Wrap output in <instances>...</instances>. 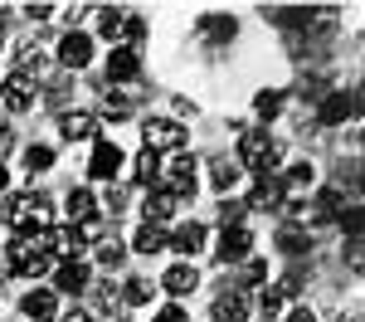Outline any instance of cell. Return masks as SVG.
Listing matches in <instances>:
<instances>
[{"mask_svg": "<svg viewBox=\"0 0 365 322\" xmlns=\"http://www.w3.org/2000/svg\"><path fill=\"white\" fill-rule=\"evenodd\" d=\"M10 273H15V278H39V273H49V244H44V230L20 234V239L10 244Z\"/></svg>", "mask_w": 365, "mask_h": 322, "instance_id": "obj_1", "label": "cell"}, {"mask_svg": "<svg viewBox=\"0 0 365 322\" xmlns=\"http://www.w3.org/2000/svg\"><path fill=\"white\" fill-rule=\"evenodd\" d=\"M282 161V142L268 137V132H244L239 137V166H249L258 176H273Z\"/></svg>", "mask_w": 365, "mask_h": 322, "instance_id": "obj_2", "label": "cell"}, {"mask_svg": "<svg viewBox=\"0 0 365 322\" xmlns=\"http://www.w3.org/2000/svg\"><path fill=\"white\" fill-rule=\"evenodd\" d=\"M49 196H15L10 210H5V220L15 225V230H49Z\"/></svg>", "mask_w": 365, "mask_h": 322, "instance_id": "obj_3", "label": "cell"}, {"mask_svg": "<svg viewBox=\"0 0 365 322\" xmlns=\"http://www.w3.org/2000/svg\"><path fill=\"white\" fill-rule=\"evenodd\" d=\"M141 137H146V151H180L185 146V127L180 122H170V117H146L141 122Z\"/></svg>", "mask_w": 365, "mask_h": 322, "instance_id": "obj_4", "label": "cell"}, {"mask_svg": "<svg viewBox=\"0 0 365 322\" xmlns=\"http://www.w3.org/2000/svg\"><path fill=\"white\" fill-rule=\"evenodd\" d=\"M195 186H200V161L195 156H175V166L166 171V191L180 201V196H195Z\"/></svg>", "mask_w": 365, "mask_h": 322, "instance_id": "obj_5", "label": "cell"}, {"mask_svg": "<svg viewBox=\"0 0 365 322\" xmlns=\"http://www.w3.org/2000/svg\"><path fill=\"white\" fill-rule=\"evenodd\" d=\"M117 171H122V146L117 142H98L93 156H88V176H93V181H113Z\"/></svg>", "mask_w": 365, "mask_h": 322, "instance_id": "obj_6", "label": "cell"}, {"mask_svg": "<svg viewBox=\"0 0 365 322\" xmlns=\"http://www.w3.org/2000/svg\"><path fill=\"white\" fill-rule=\"evenodd\" d=\"M0 103H5L10 113H25L29 103H34V79H29V74H10L5 88H0Z\"/></svg>", "mask_w": 365, "mask_h": 322, "instance_id": "obj_7", "label": "cell"}, {"mask_svg": "<svg viewBox=\"0 0 365 322\" xmlns=\"http://www.w3.org/2000/svg\"><path fill=\"white\" fill-rule=\"evenodd\" d=\"M88 59H93V39L88 34H63V44H58V64L63 69H88Z\"/></svg>", "mask_w": 365, "mask_h": 322, "instance_id": "obj_8", "label": "cell"}, {"mask_svg": "<svg viewBox=\"0 0 365 322\" xmlns=\"http://www.w3.org/2000/svg\"><path fill=\"white\" fill-rule=\"evenodd\" d=\"M282 201H287V196H282V181H278V176H258V186H253V196H249L244 210H278Z\"/></svg>", "mask_w": 365, "mask_h": 322, "instance_id": "obj_9", "label": "cell"}, {"mask_svg": "<svg viewBox=\"0 0 365 322\" xmlns=\"http://www.w3.org/2000/svg\"><path fill=\"white\" fill-rule=\"evenodd\" d=\"M137 74H141V54H137V49H122V44H117L113 59H108V79H113V84H132Z\"/></svg>", "mask_w": 365, "mask_h": 322, "instance_id": "obj_10", "label": "cell"}, {"mask_svg": "<svg viewBox=\"0 0 365 322\" xmlns=\"http://www.w3.org/2000/svg\"><path fill=\"white\" fill-rule=\"evenodd\" d=\"M249 249H253L249 225H239V230H225V239H220V263H239V259H249Z\"/></svg>", "mask_w": 365, "mask_h": 322, "instance_id": "obj_11", "label": "cell"}, {"mask_svg": "<svg viewBox=\"0 0 365 322\" xmlns=\"http://www.w3.org/2000/svg\"><path fill=\"white\" fill-rule=\"evenodd\" d=\"M58 132H63V142H88V137H98V117L93 113H63L58 117Z\"/></svg>", "mask_w": 365, "mask_h": 322, "instance_id": "obj_12", "label": "cell"}, {"mask_svg": "<svg viewBox=\"0 0 365 322\" xmlns=\"http://www.w3.org/2000/svg\"><path fill=\"white\" fill-rule=\"evenodd\" d=\"M195 283H200L195 263H170L166 278H161V288H166L170 298H185V293H195Z\"/></svg>", "mask_w": 365, "mask_h": 322, "instance_id": "obj_13", "label": "cell"}, {"mask_svg": "<svg viewBox=\"0 0 365 322\" xmlns=\"http://www.w3.org/2000/svg\"><path fill=\"white\" fill-rule=\"evenodd\" d=\"M175 196H170V191H156V196H146V205H141V215H146V225H156V230H161V225H170V220H175Z\"/></svg>", "mask_w": 365, "mask_h": 322, "instance_id": "obj_14", "label": "cell"}, {"mask_svg": "<svg viewBox=\"0 0 365 322\" xmlns=\"http://www.w3.org/2000/svg\"><path fill=\"white\" fill-rule=\"evenodd\" d=\"M210 318H215V322H244V318H249V298H244V293H220Z\"/></svg>", "mask_w": 365, "mask_h": 322, "instance_id": "obj_15", "label": "cell"}, {"mask_svg": "<svg viewBox=\"0 0 365 322\" xmlns=\"http://www.w3.org/2000/svg\"><path fill=\"white\" fill-rule=\"evenodd\" d=\"M278 181H282V196H292V201H297L302 191L317 186V166H312V161H297V166H292L287 176H278Z\"/></svg>", "mask_w": 365, "mask_h": 322, "instance_id": "obj_16", "label": "cell"}, {"mask_svg": "<svg viewBox=\"0 0 365 322\" xmlns=\"http://www.w3.org/2000/svg\"><path fill=\"white\" fill-rule=\"evenodd\" d=\"M356 113V93H331V98H327V103H322V122H327V127H336V122H346V117Z\"/></svg>", "mask_w": 365, "mask_h": 322, "instance_id": "obj_17", "label": "cell"}, {"mask_svg": "<svg viewBox=\"0 0 365 322\" xmlns=\"http://www.w3.org/2000/svg\"><path fill=\"white\" fill-rule=\"evenodd\" d=\"M20 308H25V318L49 322L58 313V298H54V293H44V288H34V293H25V303H20Z\"/></svg>", "mask_w": 365, "mask_h": 322, "instance_id": "obj_18", "label": "cell"}, {"mask_svg": "<svg viewBox=\"0 0 365 322\" xmlns=\"http://www.w3.org/2000/svg\"><path fill=\"white\" fill-rule=\"evenodd\" d=\"M239 171H244L239 161H229V156H215V161H210V181H215V191H220V196H229V191L239 186Z\"/></svg>", "mask_w": 365, "mask_h": 322, "instance_id": "obj_19", "label": "cell"}, {"mask_svg": "<svg viewBox=\"0 0 365 322\" xmlns=\"http://www.w3.org/2000/svg\"><path fill=\"white\" fill-rule=\"evenodd\" d=\"M63 210H68V220H73V225H83V220H93V210H98V201H93V191H88V186H78V191H68V201H63Z\"/></svg>", "mask_w": 365, "mask_h": 322, "instance_id": "obj_20", "label": "cell"}, {"mask_svg": "<svg viewBox=\"0 0 365 322\" xmlns=\"http://www.w3.org/2000/svg\"><path fill=\"white\" fill-rule=\"evenodd\" d=\"M170 249L175 254H200L205 249V225H180V230L170 234Z\"/></svg>", "mask_w": 365, "mask_h": 322, "instance_id": "obj_21", "label": "cell"}, {"mask_svg": "<svg viewBox=\"0 0 365 322\" xmlns=\"http://www.w3.org/2000/svg\"><path fill=\"white\" fill-rule=\"evenodd\" d=\"M54 288L58 293H83L88 288V268H83V263H58Z\"/></svg>", "mask_w": 365, "mask_h": 322, "instance_id": "obj_22", "label": "cell"}, {"mask_svg": "<svg viewBox=\"0 0 365 322\" xmlns=\"http://www.w3.org/2000/svg\"><path fill=\"white\" fill-rule=\"evenodd\" d=\"M234 15H205V20H200V34H205V39H210V44H225V39H234Z\"/></svg>", "mask_w": 365, "mask_h": 322, "instance_id": "obj_23", "label": "cell"}, {"mask_svg": "<svg viewBox=\"0 0 365 322\" xmlns=\"http://www.w3.org/2000/svg\"><path fill=\"white\" fill-rule=\"evenodd\" d=\"M132 249H137V254H161V249H166V230H156V225H141V230L132 234Z\"/></svg>", "mask_w": 365, "mask_h": 322, "instance_id": "obj_24", "label": "cell"}, {"mask_svg": "<svg viewBox=\"0 0 365 322\" xmlns=\"http://www.w3.org/2000/svg\"><path fill=\"white\" fill-rule=\"evenodd\" d=\"M98 34H103L108 44L127 39V10H103V25H98Z\"/></svg>", "mask_w": 365, "mask_h": 322, "instance_id": "obj_25", "label": "cell"}, {"mask_svg": "<svg viewBox=\"0 0 365 322\" xmlns=\"http://www.w3.org/2000/svg\"><path fill=\"white\" fill-rule=\"evenodd\" d=\"M132 171H137V181H141V186H151V181L161 176V156L141 146V151H137V161H132Z\"/></svg>", "mask_w": 365, "mask_h": 322, "instance_id": "obj_26", "label": "cell"}, {"mask_svg": "<svg viewBox=\"0 0 365 322\" xmlns=\"http://www.w3.org/2000/svg\"><path fill=\"white\" fill-rule=\"evenodd\" d=\"M278 249L297 259V254H312V239H307L302 230H278Z\"/></svg>", "mask_w": 365, "mask_h": 322, "instance_id": "obj_27", "label": "cell"}, {"mask_svg": "<svg viewBox=\"0 0 365 322\" xmlns=\"http://www.w3.org/2000/svg\"><path fill=\"white\" fill-rule=\"evenodd\" d=\"M253 113H258V117H278L282 113V93H278V88H263V93L253 98Z\"/></svg>", "mask_w": 365, "mask_h": 322, "instance_id": "obj_28", "label": "cell"}, {"mask_svg": "<svg viewBox=\"0 0 365 322\" xmlns=\"http://www.w3.org/2000/svg\"><path fill=\"white\" fill-rule=\"evenodd\" d=\"M244 215H249V210H244V205L239 201H220V225H225V230H239V225H244Z\"/></svg>", "mask_w": 365, "mask_h": 322, "instance_id": "obj_29", "label": "cell"}, {"mask_svg": "<svg viewBox=\"0 0 365 322\" xmlns=\"http://www.w3.org/2000/svg\"><path fill=\"white\" fill-rule=\"evenodd\" d=\"M122 259H127V244H117V239H103V244H98V263H108V268H117Z\"/></svg>", "mask_w": 365, "mask_h": 322, "instance_id": "obj_30", "label": "cell"}, {"mask_svg": "<svg viewBox=\"0 0 365 322\" xmlns=\"http://www.w3.org/2000/svg\"><path fill=\"white\" fill-rule=\"evenodd\" d=\"M103 113H108V117H127V113H132V98H127V93H117V88H108Z\"/></svg>", "mask_w": 365, "mask_h": 322, "instance_id": "obj_31", "label": "cell"}, {"mask_svg": "<svg viewBox=\"0 0 365 322\" xmlns=\"http://www.w3.org/2000/svg\"><path fill=\"white\" fill-rule=\"evenodd\" d=\"M25 166H29V171H49V166H54V151H49V146H29Z\"/></svg>", "mask_w": 365, "mask_h": 322, "instance_id": "obj_32", "label": "cell"}, {"mask_svg": "<svg viewBox=\"0 0 365 322\" xmlns=\"http://www.w3.org/2000/svg\"><path fill=\"white\" fill-rule=\"evenodd\" d=\"M73 234H78V244H83V239H103V234H108V225L93 215V220H83V225H73Z\"/></svg>", "mask_w": 365, "mask_h": 322, "instance_id": "obj_33", "label": "cell"}, {"mask_svg": "<svg viewBox=\"0 0 365 322\" xmlns=\"http://www.w3.org/2000/svg\"><path fill=\"white\" fill-rule=\"evenodd\" d=\"M122 298H127V303H151V283H146V278H132V283L122 288Z\"/></svg>", "mask_w": 365, "mask_h": 322, "instance_id": "obj_34", "label": "cell"}, {"mask_svg": "<svg viewBox=\"0 0 365 322\" xmlns=\"http://www.w3.org/2000/svg\"><path fill=\"white\" fill-rule=\"evenodd\" d=\"M278 313H282V293L268 288V293H263V318H278Z\"/></svg>", "mask_w": 365, "mask_h": 322, "instance_id": "obj_35", "label": "cell"}, {"mask_svg": "<svg viewBox=\"0 0 365 322\" xmlns=\"http://www.w3.org/2000/svg\"><path fill=\"white\" fill-rule=\"evenodd\" d=\"M156 322H190V318H185V308H175V303H170V308L156 313Z\"/></svg>", "mask_w": 365, "mask_h": 322, "instance_id": "obj_36", "label": "cell"}, {"mask_svg": "<svg viewBox=\"0 0 365 322\" xmlns=\"http://www.w3.org/2000/svg\"><path fill=\"white\" fill-rule=\"evenodd\" d=\"M93 293H98V303H103V308H113V303H117V288H113V283H98Z\"/></svg>", "mask_w": 365, "mask_h": 322, "instance_id": "obj_37", "label": "cell"}, {"mask_svg": "<svg viewBox=\"0 0 365 322\" xmlns=\"http://www.w3.org/2000/svg\"><path fill=\"white\" fill-rule=\"evenodd\" d=\"M282 322H317V313H312V308H297V313H287Z\"/></svg>", "mask_w": 365, "mask_h": 322, "instance_id": "obj_38", "label": "cell"}, {"mask_svg": "<svg viewBox=\"0 0 365 322\" xmlns=\"http://www.w3.org/2000/svg\"><path fill=\"white\" fill-rule=\"evenodd\" d=\"M63 322H93V318H88L83 308H73V313H63Z\"/></svg>", "mask_w": 365, "mask_h": 322, "instance_id": "obj_39", "label": "cell"}, {"mask_svg": "<svg viewBox=\"0 0 365 322\" xmlns=\"http://www.w3.org/2000/svg\"><path fill=\"white\" fill-rule=\"evenodd\" d=\"M5 186H10V176H5V166H0V191H5Z\"/></svg>", "mask_w": 365, "mask_h": 322, "instance_id": "obj_40", "label": "cell"}, {"mask_svg": "<svg viewBox=\"0 0 365 322\" xmlns=\"http://www.w3.org/2000/svg\"><path fill=\"white\" fill-rule=\"evenodd\" d=\"M341 322H361V313H351V318H341Z\"/></svg>", "mask_w": 365, "mask_h": 322, "instance_id": "obj_41", "label": "cell"}, {"mask_svg": "<svg viewBox=\"0 0 365 322\" xmlns=\"http://www.w3.org/2000/svg\"><path fill=\"white\" fill-rule=\"evenodd\" d=\"M0 44H5V29H0Z\"/></svg>", "mask_w": 365, "mask_h": 322, "instance_id": "obj_42", "label": "cell"}, {"mask_svg": "<svg viewBox=\"0 0 365 322\" xmlns=\"http://www.w3.org/2000/svg\"><path fill=\"white\" fill-rule=\"evenodd\" d=\"M113 322H122V318H113Z\"/></svg>", "mask_w": 365, "mask_h": 322, "instance_id": "obj_43", "label": "cell"}]
</instances>
